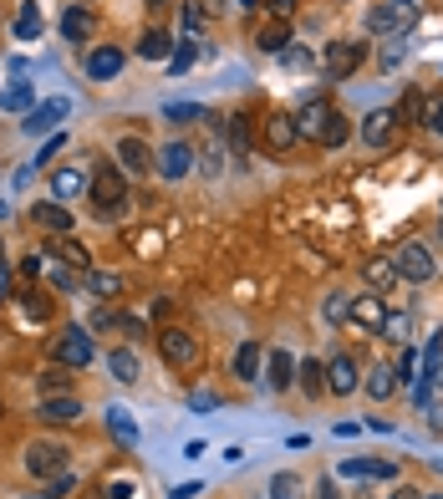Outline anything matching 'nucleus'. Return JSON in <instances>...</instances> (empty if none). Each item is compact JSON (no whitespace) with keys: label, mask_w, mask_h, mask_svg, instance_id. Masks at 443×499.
<instances>
[{"label":"nucleus","mask_w":443,"mask_h":499,"mask_svg":"<svg viewBox=\"0 0 443 499\" xmlns=\"http://www.w3.org/2000/svg\"><path fill=\"white\" fill-rule=\"evenodd\" d=\"M424 499H443V495H424Z\"/></svg>","instance_id":"nucleus-61"},{"label":"nucleus","mask_w":443,"mask_h":499,"mask_svg":"<svg viewBox=\"0 0 443 499\" xmlns=\"http://www.w3.org/2000/svg\"><path fill=\"white\" fill-rule=\"evenodd\" d=\"M296 143H301V133H296V118L276 112V118L265 123V148H270V153H291Z\"/></svg>","instance_id":"nucleus-16"},{"label":"nucleus","mask_w":443,"mask_h":499,"mask_svg":"<svg viewBox=\"0 0 443 499\" xmlns=\"http://www.w3.org/2000/svg\"><path fill=\"white\" fill-rule=\"evenodd\" d=\"M5 214H11V209H5V204H0V219H5Z\"/></svg>","instance_id":"nucleus-60"},{"label":"nucleus","mask_w":443,"mask_h":499,"mask_svg":"<svg viewBox=\"0 0 443 499\" xmlns=\"http://www.w3.org/2000/svg\"><path fill=\"white\" fill-rule=\"evenodd\" d=\"M199 31H204V16H199V5H183V36L194 42Z\"/></svg>","instance_id":"nucleus-50"},{"label":"nucleus","mask_w":443,"mask_h":499,"mask_svg":"<svg viewBox=\"0 0 443 499\" xmlns=\"http://www.w3.org/2000/svg\"><path fill=\"white\" fill-rule=\"evenodd\" d=\"M107 372L118 377L122 388H133V382H138V357L128 352V347H113V352H107Z\"/></svg>","instance_id":"nucleus-27"},{"label":"nucleus","mask_w":443,"mask_h":499,"mask_svg":"<svg viewBox=\"0 0 443 499\" xmlns=\"http://www.w3.org/2000/svg\"><path fill=\"white\" fill-rule=\"evenodd\" d=\"M235 377H240V382H255V377H265V352H260V342H245L240 352H235Z\"/></svg>","instance_id":"nucleus-25"},{"label":"nucleus","mask_w":443,"mask_h":499,"mask_svg":"<svg viewBox=\"0 0 443 499\" xmlns=\"http://www.w3.org/2000/svg\"><path fill=\"white\" fill-rule=\"evenodd\" d=\"M92 31H97V16H92L87 5H66V16H61V36H66L72 46H82Z\"/></svg>","instance_id":"nucleus-18"},{"label":"nucleus","mask_w":443,"mask_h":499,"mask_svg":"<svg viewBox=\"0 0 443 499\" xmlns=\"http://www.w3.org/2000/svg\"><path fill=\"white\" fill-rule=\"evenodd\" d=\"M118 168L122 173H159V153L143 138H122L118 143Z\"/></svg>","instance_id":"nucleus-11"},{"label":"nucleus","mask_w":443,"mask_h":499,"mask_svg":"<svg viewBox=\"0 0 443 499\" xmlns=\"http://www.w3.org/2000/svg\"><path fill=\"white\" fill-rule=\"evenodd\" d=\"M296 133L301 138H311V143H322V133H326V123H331V103H322V97H311V103H301L296 112Z\"/></svg>","instance_id":"nucleus-9"},{"label":"nucleus","mask_w":443,"mask_h":499,"mask_svg":"<svg viewBox=\"0 0 443 499\" xmlns=\"http://www.w3.org/2000/svg\"><path fill=\"white\" fill-rule=\"evenodd\" d=\"M138 57H143V62H168V57H174L168 31H143V36H138Z\"/></svg>","instance_id":"nucleus-26"},{"label":"nucleus","mask_w":443,"mask_h":499,"mask_svg":"<svg viewBox=\"0 0 443 499\" xmlns=\"http://www.w3.org/2000/svg\"><path fill=\"white\" fill-rule=\"evenodd\" d=\"M41 26H46V21H41V5H36V0H26V5H20V16H16V36H20V42H36Z\"/></svg>","instance_id":"nucleus-32"},{"label":"nucleus","mask_w":443,"mask_h":499,"mask_svg":"<svg viewBox=\"0 0 443 499\" xmlns=\"http://www.w3.org/2000/svg\"><path fill=\"white\" fill-rule=\"evenodd\" d=\"M357 66H362V46L357 42H331L322 51V77L326 82H346Z\"/></svg>","instance_id":"nucleus-5"},{"label":"nucleus","mask_w":443,"mask_h":499,"mask_svg":"<svg viewBox=\"0 0 443 499\" xmlns=\"http://www.w3.org/2000/svg\"><path fill=\"white\" fill-rule=\"evenodd\" d=\"M342 474L346 479H392V464H377V458H346Z\"/></svg>","instance_id":"nucleus-30"},{"label":"nucleus","mask_w":443,"mask_h":499,"mask_svg":"<svg viewBox=\"0 0 443 499\" xmlns=\"http://www.w3.org/2000/svg\"><path fill=\"white\" fill-rule=\"evenodd\" d=\"M392 367H398V382H418V352H408L403 347V357H398Z\"/></svg>","instance_id":"nucleus-47"},{"label":"nucleus","mask_w":443,"mask_h":499,"mask_svg":"<svg viewBox=\"0 0 443 499\" xmlns=\"http://www.w3.org/2000/svg\"><path fill=\"white\" fill-rule=\"evenodd\" d=\"M46 275L57 280L61 291H77V265H66V260H61V265H46Z\"/></svg>","instance_id":"nucleus-46"},{"label":"nucleus","mask_w":443,"mask_h":499,"mask_svg":"<svg viewBox=\"0 0 443 499\" xmlns=\"http://www.w3.org/2000/svg\"><path fill=\"white\" fill-rule=\"evenodd\" d=\"M424 112H428V103H424V92H408L403 103L392 107V118H398V123H424Z\"/></svg>","instance_id":"nucleus-35"},{"label":"nucleus","mask_w":443,"mask_h":499,"mask_svg":"<svg viewBox=\"0 0 443 499\" xmlns=\"http://www.w3.org/2000/svg\"><path fill=\"white\" fill-rule=\"evenodd\" d=\"M194 164H199L204 173H224V164H229V148L214 138V143H204L199 153H194Z\"/></svg>","instance_id":"nucleus-33"},{"label":"nucleus","mask_w":443,"mask_h":499,"mask_svg":"<svg viewBox=\"0 0 443 499\" xmlns=\"http://www.w3.org/2000/svg\"><path fill=\"white\" fill-rule=\"evenodd\" d=\"M346 311H352V296H346V291H331V296H326V321H331V326H342Z\"/></svg>","instance_id":"nucleus-42"},{"label":"nucleus","mask_w":443,"mask_h":499,"mask_svg":"<svg viewBox=\"0 0 443 499\" xmlns=\"http://www.w3.org/2000/svg\"><path fill=\"white\" fill-rule=\"evenodd\" d=\"M301 489H306V484L296 474H276V479H270V499H306Z\"/></svg>","instance_id":"nucleus-40"},{"label":"nucleus","mask_w":443,"mask_h":499,"mask_svg":"<svg viewBox=\"0 0 443 499\" xmlns=\"http://www.w3.org/2000/svg\"><path fill=\"white\" fill-rule=\"evenodd\" d=\"M387 499H424V495H418V489H392Z\"/></svg>","instance_id":"nucleus-58"},{"label":"nucleus","mask_w":443,"mask_h":499,"mask_svg":"<svg viewBox=\"0 0 443 499\" xmlns=\"http://www.w3.org/2000/svg\"><path fill=\"white\" fill-rule=\"evenodd\" d=\"M346 138H352V123H346L342 112H331V123H326V133H322V148H342Z\"/></svg>","instance_id":"nucleus-39"},{"label":"nucleus","mask_w":443,"mask_h":499,"mask_svg":"<svg viewBox=\"0 0 443 499\" xmlns=\"http://www.w3.org/2000/svg\"><path fill=\"white\" fill-rule=\"evenodd\" d=\"M66 454H72V449L57 443V438H36V443L26 449V469L36 479H61L66 474Z\"/></svg>","instance_id":"nucleus-3"},{"label":"nucleus","mask_w":443,"mask_h":499,"mask_svg":"<svg viewBox=\"0 0 443 499\" xmlns=\"http://www.w3.org/2000/svg\"><path fill=\"white\" fill-rule=\"evenodd\" d=\"M281 66H285V72H306V66H311V51H306V46H296V42H291V46H285V51H281Z\"/></svg>","instance_id":"nucleus-45"},{"label":"nucleus","mask_w":443,"mask_h":499,"mask_svg":"<svg viewBox=\"0 0 443 499\" xmlns=\"http://www.w3.org/2000/svg\"><path fill=\"white\" fill-rule=\"evenodd\" d=\"M362 280L372 291H392V286H398V260H392V255H372L362 265Z\"/></svg>","instance_id":"nucleus-20"},{"label":"nucleus","mask_w":443,"mask_h":499,"mask_svg":"<svg viewBox=\"0 0 443 499\" xmlns=\"http://www.w3.org/2000/svg\"><path fill=\"white\" fill-rule=\"evenodd\" d=\"M122 204H128V173L122 168H97L92 173V209L102 219H113Z\"/></svg>","instance_id":"nucleus-1"},{"label":"nucleus","mask_w":443,"mask_h":499,"mask_svg":"<svg viewBox=\"0 0 443 499\" xmlns=\"http://www.w3.org/2000/svg\"><path fill=\"white\" fill-rule=\"evenodd\" d=\"M439 229H443V225H439Z\"/></svg>","instance_id":"nucleus-64"},{"label":"nucleus","mask_w":443,"mask_h":499,"mask_svg":"<svg viewBox=\"0 0 443 499\" xmlns=\"http://www.w3.org/2000/svg\"><path fill=\"white\" fill-rule=\"evenodd\" d=\"M296 382H301L306 397H322L326 393V367L322 362H301V367H296Z\"/></svg>","instance_id":"nucleus-31"},{"label":"nucleus","mask_w":443,"mask_h":499,"mask_svg":"<svg viewBox=\"0 0 443 499\" xmlns=\"http://www.w3.org/2000/svg\"><path fill=\"white\" fill-rule=\"evenodd\" d=\"M265 11H270L276 21H291V16H296V0H265Z\"/></svg>","instance_id":"nucleus-51"},{"label":"nucleus","mask_w":443,"mask_h":499,"mask_svg":"<svg viewBox=\"0 0 443 499\" xmlns=\"http://www.w3.org/2000/svg\"><path fill=\"white\" fill-rule=\"evenodd\" d=\"M122 66H128V57H122L118 46H92V51H87V77H92V82H113Z\"/></svg>","instance_id":"nucleus-13"},{"label":"nucleus","mask_w":443,"mask_h":499,"mask_svg":"<svg viewBox=\"0 0 443 499\" xmlns=\"http://www.w3.org/2000/svg\"><path fill=\"white\" fill-rule=\"evenodd\" d=\"M189 403H194V413H199V408H214L220 397H214V393H194V397H189Z\"/></svg>","instance_id":"nucleus-55"},{"label":"nucleus","mask_w":443,"mask_h":499,"mask_svg":"<svg viewBox=\"0 0 443 499\" xmlns=\"http://www.w3.org/2000/svg\"><path fill=\"white\" fill-rule=\"evenodd\" d=\"M403 57H408V46H403V36H398V42H392V46H387V51H383V66H387V72H392V66L403 62Z\"/></svg>","instance_id":"nucleus-52"},{"label":"nucleus","mask_w":443,"mask_h":499,"mask_svg":"<svg viewBox=\"0 0 443 499\" xmlns=\"http://www.w3.org/2000/svg\"><path fill=\"white\" fill-rule=\"evenodd\" d=\"M20 306H26V316H31V321H51V301H46V296L26 291V296H20Z\"/></svg>","instance_id":"nucleus-44"},{"label":"nucleus","mask_w":443,"mask_h":499,"mask_svg":"<svg viewBox=\"0 0 443 499\" xmlns=\"http://www.w3.org/2000/svg\"><path fill=\"white\" fill-rule=\"evenodd\" d=\"M316 499H342V489H337L331 479H322V484H316Z\"/></svg>","instance_id":"nucleus-54"},{"label":"nucleus","mask_w":443,"mask_h":499,"mask_svg":"<svg viewBox=\"0 0 443 499\" xmlns=\"http://www.w3.org/2000/svg\"><path fill=\"white\" fill-rule=\"evenodd\" d=\"M133 495V484H128V479H122V484H107V499H128Z\"/></svg>","instance_id":"nucleus-56"},{"label":"nucleus","mask_w":443,"mask_h":499,"mask_svg":"<svg viewBox=\"0 0 443 499\" xmlns=\"http://www.w3.org/2000/svg\"><path fill=\"white\" fill-rule=\"evenodd\" d=\"M51 250H57V255H61V260H66V265H77L82 275L92 271V255L82 250V240H66V234H61V240H57V245H51Z\"/></svg>","instance_id":"nucleus-34"},{"label":"nucleus","mask_w":443,"mask_h":499,"mask_svg":"<svg viewBox=\"0 0 443 499\" xmlns=\"http://www.w3.org/2000/svg\"><path fill=\"white\" fill-rule=\"evenodd\" d=\"M51 188H57V199H82V194H92V179L82 168H57L51 173Z\"/></svg>","instance_id":"nucleus-24"},{"label":"nucleus","mask_w":443,"mask_h":499,"mask_svg":"<svg viewBox=\"0 0 443 499\" xmlns=\"http://www.w3.org/2000/svg\"><path fill=\"white\" fill-rule=\"evenodd\" d=\"M159 352H163V362H174V367H194V362H199V336L183 332V326H168V332H159Z\"/></svg>","instance_id":"nucleus-7"},{"label":"nucleus","mask_w":443,"mask_h":499,"mask_svg":"<svg viewBox=\"0 0 443 499\" xmlns=\"http://www.w3.org/2000/svg\"><path fill=\"white\" fill-rule=\"evenodd\" d=\"M408 332H413L408 311H403V316H398V311H387V321H383V332H377V336H387V342H408Z\"/></svg>","instance_id":"nucleus-41"},{"label":"nucleus","mask_w":443,"mask_h":499,"mask_svg":"<svg viewBox=\"0 0 443 499\" xmlns=\"http://www.w3.org/2000/svg\"><path fill=\"white\" fill-rule=\"evenodd\" d=\"M346 321H352V326H362V332H383V321H387L383 296H377V291L357 296V301H352V311H346Z\"/></svg>","instance_id":"nucleus-12"},{"label":"nucleus","mask_w":443,"mask_h":499,"mask_svg":"<svg viewBox=\"0 0 443 499\" xmlns=\"http://www.w3.org/2000/svg\"><path fill=\"white\" fill-rule=\"evenodd\" d=\"M199 57H204V46H199V42H183L179 51L168 57V66H174V72H189V66L199 62Z\"/></svg>","instance_id":"nucleus-43"},{"label":"nucleus","mask_w":443,"mask_h":499,"mask_svg":"<svg viewBox=\"0 0 443 499\" xmlns=\"http://www.w3.org/2000/svg\"><path fill=\"white\" fill-rule=\"evenodd\" d=\"M92 357H97V347H92V332H82V326H72V332H61L57 342H51V362L72 367V372H82Z\"/></svg>","instance_id":"nucleus-4"},{"label":"nucleus","mask_w":443,"mask_h":499,"mask_svg":"<svg viewBox=\"0 0 443 499\" xmlns=\"http://www.w3.org/2000/svg\"><path fill=\"white\" fill-rule=\"evenodd\" d=\"M82 286L97 296V301H113V296H122V275H113V271H87V275H82Z\"/></svg>","instance_id":"nucleus-29"},{"label":"nucleus","mask_w":443,"mask_h":499,"mask_svg":"<svg viewBox=\"0 0 443 499\" xmlns=\"http://www.w3.org/2000/svg\"><path fill=\"white\" fill-rule=\"evenodd\" d=\"M163 118H168V123H204L209 112H204L199 103H168L163 107Z\"/></svg>","instance_id":"nucleus-38"},{"label":"nucleus","mask_w":443,"mask_h":499,"mask_svg":"<svg viewBox=\"0 0 443 499\" xmlns=\"http://www.w3.org/2000/svg\"><path fill=\"white\" fill-rule=\"evenodd\" d=\"M66 112H72V103H66V97H46V103H36L26 118H20V133H31V138H41V133H57V123H66Z\"/></svg>","instance_id":"nucleus-6"},{"label":"nucleus","mask_w":443,"mask_h":499,"mask_svg":"<svg viewBox=\"0 0 443 499\" xmlns=\"http://www.w3.org/2000/svg\"><path fill=\"white\" fill-rule=\"evenodd\" d=\"M57 393H72V367H51V372H41V397H57Z\"/></svg>","instance_id":"nucleus-36"},{"label":"nucleus","mask_w":443,"mask_h":499,"mask_svg":"<svg viewBox=\"0 0 443 499\" xmlns=\"http://www.w3.org/2000/svg\"><path fill=\"white\" fill-rule=\"evenodd\" d=\"M403 26H413V11L398 5V0H387V5H372V11H367V31H372V36H392V31H403Z\"/></svg>","instance_id":"nucleus-10"},{"label":"nucleus","mask_w":443,"mask_h":499,"mask_svg":"<svg viewBox=\"0 0 443 499\" xmlns=\"http://www.w3.org/2000/svg\"><path fill=\"white\" fill-rule=\"evenodd\" d=\"M46 423H77L82 418V403L77 393H57V397H41V408H36Z\"/></svg>","instance_id":"nucleus-19"},{"label":"nucleus","mask_w":443,"mask_h":499,"mask_svg":"<svg viewBox=\"0 0 443 499\" xmlns=\"http://www.w3.org/2000/svg\"><path fill=\"white\" fill-rule=\"evenodd\" d=\"M61 143H66V138H61V133H51V138L41 143V153H36V164H31V168H46V164H51V158L61 153Z\"/></svg>","instance_id":"nucleus-48"},{"label":"nucleus","mask_w":443,"mask_h":499,"mask_svg":"<svg viewBox=\"0 0 443 499\" xmlns=\"http://www.w3.org/2000/svg\"><path fill=\"white\" fill-rule=\"evenodd\" d=\"M194 495H204L199 484H179V489H174V495H168V499H194Z\"/></svg>","instance_id":"nucleus-57"},{"label":"nucleus","mask_w":443,"mask_h":499,"mask_svg":"<svg viewBox=\"0 0 443 499\" xmlns=\"http://www.w3.org/2000/svg\"><path fill=\"white\" fill-rule=\"evenodd\" d=\"M148 5H163V0H148Z\"/></svg>","instance_id":"nucleus-62"},{"label":"nucleus","mask_w":443,"mask_h":499,"mask_svg":"<svg viewBox=\"0 0 443 499\" xmlns=\"http://www.w3.org/2000/svg\"><path fill=\"white\" fill-rule=\"evenodd\" d=\"M398 5H408V0H398Z\"/></svg>","instance_id":"nucleus-63"},{"label":"nucleus","mask_w":443,"mask_h":499,"mask_svg":"<svg viewBox=\"0 0 443 499\" xmlns=\"http://www.w3.org/2000/svg\"><path fill=\"white\" fill-rule=\"evenodd\" d=\"M362 388V367H357V357H346L337 352L331 362H326V393H337V397H352Z\"/></svg>","instance_id":"nucleus-8"},{"label":"nucleus","mask_w":443,"mask_h":499,"mask_svg":"<svg viewBox=\"0 0 443 499\" xmlns=\"http://www.w3.org/2000/svg\"><path fill=\"white\" fill-rule=\"evenodd\" d=\"M291 382H296V357L281 347V352L265 357V388H270V393H285Z\"/></svg>","instance_id":"nucleus-15"},{"label":"nucleus","mask_w":443,"mask_h":499,"mask_svg":"<svg viewBox=\"0 0 443 499\" xmlns=\"http://www.w3.org/2000/svg\"><path fill=\"white\" fill-rule=\"evenodd\" d=\"M392 133H398V118H392L387 107H377V112H367L362 118V143L367 148H387L392 143Z\"/></svg>","instance_id":"nucleus-14"},{"label":"nucleus","mask_w":443,"mask_h":499,"mask_svg":"<svg viewBox=\"0 0 443 499\" xmlns=\"http://www.w3.org/2000/svg\"><path fill=\"white\" fill-rule=\"evenodd\" d=\"M392 260H398V280H413V286H424V280L439 275V260H433V250H428L424 240H408Z\"/></svg>","instance_id":"nucleus-2"},{"label":"nucleus","mask_w":443,"mask_h":499,"mask_svg":"<svg viewBox=\"0 0 443 499\" xmlns=\"http://www.w3.org/2000/svg\"><path fill=\"white\" fill-rule=\"evenodd\" d=\"M189 168H194V148H189V143H168L159 153V173H163V179H183Z\"/></svg>","instance_id":"nucleus-21"},{"label":"nucleus","mask_w":443,"mask_h":499,"mask_svg":"<svg viewBox=\"0 0 443 499\" xmlns=\"http://www.w3.org/2000/svg\"><path fill=\"white\" fill-rule=\"evenodd\" d=\"M424 127L443 138V97H433V103H428V112H424Z\"/></svg>","instance_id":"nucleus-49"},{"label":"nucleus","mask_w":443,"mask_h":499,"mask_svg":"<svg viewBox=\"0 0 443 499\" xmlns=\"http://www.w3.org/2000/svg\"><path fill=\"white\" fill-rule=\"evenodd\" d=\"M107 428H113L122 443H138V423L128 418V408H107Z\"/></svg>","instance_id":"nucleus-37"},{"label":"nucleus","mask_w":443,"mask_h":499,"mask_svg":"<svg viewBox=\"0 0 443 499\" xmlns=\"http://www.w3.org/2000/svg\"><path fill=\"white\" fill-rule=\"evenodd\" d=\"M11 296V260H5V245H0V301Z\"/></svg>","instance_id":"nucleus-53"},{"label":"nucleus","mask_w":443,"mask_h":499,"mask_svg":"<svg viewBox=\"0 0 443 499\" xmlns=\"http://www.w3.org/2000/svg\"><path fill=\"white\" fill-rule=\"evenodd\" d=\"M392 393H398V367H392V362H377V367H367V397L387 403Z\"/></svg>","instance_id":"nucleus-23"},{"label":"nucleus","mask_w":443,"mask_h":499,"mask_svg":"<svg viewBox=\"0 0 443 499\" xmlns=\"http://www.w3.org/2000/svg\"><path fill=\"white\" fill-rule=\"evenodd\" d=\"M255 46H260V51H270V57H281L285 46H291V26H285V21L260 26V31H255Z\"/></svg>","instance_id":"nucleus-28"},{"label":"nucleus","mask_w":443,"mask_h":499,"mask_svg":"<svg viewBox=\"0 0 443 499\" xmlns=\"http://www.w3.org/2000/svg\"><path fill=\"white\" fill-rule=\"evenodd\" d=\"M31 107H36V87L26 82V77H16V82L0 92V112H20V118H26Z\"/></svg>","instance_id":"nucleus-22"},{"label":"nucleus","mask_w":443,"mask_h":499,"mask_svg":"<svg viewBox=\"0 0 443 499\" xmlns=\"http://www.w3.org/2000/svg\"><path fill=\"white\" fill-rule=\"evenodd\" d=\"M31 219H36L46 234H72V225H77V219H72V209H61V199L36 204V209H31Z\"/></svg>","instance_id":"nucleus-17"},{"label":"nucleus","mask_w":443,"mask_h":499,"mask_svg":"<svg viewBox=\"0 0 443 499\" xmlns=\"http://www.w3.org/2000/svg\"><path fill=\"white\" fill-rule=\"evenodd\" d=\"M433 388H439V393H443V362H439V372H433Z\"/></svg>","instance_id":"nucleus-59"}]
</instances>
